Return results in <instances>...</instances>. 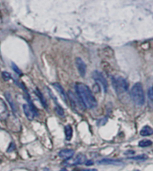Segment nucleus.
<instances>
[{
    "mask_svg": "<svg viewBox=\"0 0 153 171\" xmlns=\"http://www.w3.org/2000/svg\"><path fill=\"white\" fill-rule=\"evenodd\" d=\"M75 90L80 101L84 107L88 108H95L98 106L96 98L94 97L93 93L87 85L81 82H77L75 85Z\"/></svg>",
    "mask_w": 153,
    "mask_h": 171,
    "instance_id": "1",
    "label": "nucleus"
},
{
    "mask_svg": "<svg viewBox=\"0 0 153 171\" xmlns=\"http://www.w3.org/2000/svg\"><path fill=\"white\" fill-rule=\"evenodd\" d=\"M130 95H131V98H132L134 103L136 106L140 107V106H143L144 104V102H145L144 92H143V89L142 84H140V82L135 83L132 87Z\"/></svg>",
    "mask_w": 153,
    "mask_h": 171,
    "instance_id": "2",
    "label": "nucleus"
},
{
    "mask_svg": "<svg viewBox=\"0 0 153 171\" xmlns=\"http://www.w3.org/2000/svg\"><path fill=\"white\" fill-rule=\"evenodd\" d=\"M112 84L117 94H122L128 90V82L122 76H118V75L113 76Z\"/></svg>",
    "mask_w": 153,
    "mask_h": 171,
    "instance_id": "3",
    "label": "nucleus"
},
{
    "mask_svg": "<svg viewBox=\"0 0 153 171\" xmlns=\"http://www.w3.org/2000/svg\"><path fill=\"white\" fill-rule=\"evenodd\" d=\"M92 78L101 84V86H102V88L104 89L105 91H108V83L107 80H106V78L103 76V75L101 74V73H99V71H94V72L92 73Z\"/></svg>",
    "mask_w": 153,
    "mask_h": 171,
    "instance_id": "4",
    "label": "nucleus"
},
{
    "mask_svg": "<svg viewBox=\"0 0 153 171\" xmlns=\"http://www.w3.org/2000/svg\"><path fill=\"white\" fill-rule=\"evenodd\" d=\"M75 64H76V67L78 69V72L81 76H85L86 75V65L84 63V61L82 60L81 57H76L75 59Z\"/></svg>",
    "mask_w": 153,
    "mask_h": 171,
    "instance_id": "5",
    "label": "nucleus"
},
{
    "mask_svg": "<svg viewBox=\"0 0 153 171\" xmlns=\"http://www.w3.org/2000/svg\"><path fill=\"white\" fill-rule=\"evenodd\" d=\"M8 109L6 107V102L0 98V119L2 120H6L8 117Z\"/></svg>",
    "mask_w": 153,
    "mask_h": 171,
    "instance_id": "6",
    "label": "nucleus"
},
{
    "mask_svg": "<svg viewBox=\"0 0 153 171\" xmlns=\"http://www.w3.org/2000/svg\"><path fill=\"white\" fill-rule=\"evenodd\" d=\"M52 85H53V87L56 89V91H57V93L60 95V97L62 98V100L66 103L67 102V96H66V93H65L64 88L61 86V84L57 83V82H54Z\"/></svg>",
    "mask_w": 153,
    "mask_h": 171,
    "instance_id": "7",
    "label": "nucleus"
},
{
    "mask_svg": "<svg viewBox=\"0 0 153 171\" xmlns=\"http://www.w3.org/2000/svg\"><path fill=\"white\" fill-rule=\"evenodd\" d=\"M74 155V151L72 149H65L60 151L59 153H58V156L64 158V160H70Z\"/></svg>",
    "mask_w": 153,
    "mask_h": 171,
    "instance_id": "8",
    "label": "nucleus"
},
{
    "mask_svg": "<svg viewBox=\"0 0 153 171\" xmlns=\"http://www.w3.org/2000/svg\"><path fill=\"white\" fill-rule=\"evenodd\" d=\"M22 108H23V112H24L26 117H27L30 121H32V120L34 119L35 114H34V112H33L32 109L31 108V107H30L28 104H24V105H23V107H22Z\"/></svg>",
    "mask_w": 153,
    "mask_h": 171,
    "instance_id": "9",
    "label": "nucleus"
},
{
    "mask_svg": "<svg viewBox=\"0 0 153 171\" xmlns=\"http://www.w3.org/2000/svg\"><path fill=\"white\" fill-rule=\"evenodd\" d=\"M5 96H6V101H7L8 103L10 104L12 109H13L14 113L16 114V106H15V101H14V100H13V97H12L11 93H10L9 91H6V92L5 93Z\"/></svg>",
    "mask_w": 153,
    "mask_h": 171,
    "instance_id": "10",
    "label": "nucleus"
},
{
    "mask_svg": "<svg viewBox=\"0 0 153 171\" xmlns=\"http://www.w3.org/2000/svg\"><path fill=\"white\" fill-rule=\"evenodd\" d=\"M99 165H118L121 164V161H115V160H108V158H105V160H101L98 162Z\"/></svg>",
    "mask_w": 153,
    "mask_h": 171,
    "instance_id": "11",
    "label": "nucleus"
},
{
    "mask_svg": "<svg viewBox=\"0 0 153 171\" xmlns=\"http://www.w3.org/2000/svg\"><path fill=\"white\" fill-rule=\"evenodd\" d=\"M86 162V157L83 154H78L73 161V164L74 165H80Z\"/></svg>",
    "mask_w": 153,
    "mask_h": 171,
    "instance_id": "12",
    "label": "nucleus"
},
{
    "mask_svg": "<svg viewBox=\"0 0 153 171\" xmlns=\"http://www.w3.org/2000/svg\"><path fill=\"white\" fill-rule=\"evenodd\" d=\"M65 139L66 141H70L73 137V128L70 125H67L65 127Z\"/></svg>",
    "mask_w": 153,
    "mask_h": 171,
    "instance_id": "13",
    "label": "nucleus"
},
{
    "mask_svg": "<svg viewBox=\"0 0 153 171\" xmlns=\"http://www.w3.org/2000/svg\"><path fill=\"white\" fill-rule=\"evenodd\" d=\"M152 133H153V129L150 126H144L140 132V134L142 136H150V135H151Z\"/></svg>",
    "mask_w": 153,
    "mask_h": 171,
    "instance_id": "14",
    "label": "nucleus"
},
{
    "mask_svg": "<svg viewBox=\"0 0 153 171\" xmlns=\"http://www.w3.org/2000/svg\"><path fill=\"white\" fill-rule=\"evenodd\" d=\"M36 94H37V96L39 97V99H40L41 104L43 105V107H44L46 109L48 108V104H47V101H46V100H45V98L43 97V95L41 94V92H40L38 89L36 90Z\"/></svg>",
    "mask_w": 153,
    "mask_h": 171,
    "instance_id": "15",
    "label": "nucleus"
},
{
    "mask_svg": "<svg viewBox=\"0 0 153 171\" xmlns=\"http://www.w3.org/2000/svg\"><path fill=\"white\" fill-rule=\"evenodd\" d=\"M152 144V142L150 140H143L140 141L139 142V146L140 147H149V146H150Z\"/></svg>",
    "mask_w": 153,
    "mask_h": 171,
    "instance_id": "16",
    "label": "nucleus"
},
{
    "mask_svg": "<svg viewBox=\"0 0 153 171\" xmlns=\"http://www.w3.org/2000/svg\"><path fill=\"white\" fill-rule=\"evenodd\" d=\"M56 114L58 115V116H60V117H63L64 116V114H65V112H64V109L58 105L57 103H56Z\"/></svg>",
    "mask_w": 153,
    "mask_h": 171,
    "instance_id": "17",
    "label": "nucleus"
},
{
    "mask_svg": "<svg viewBox=\"0 0 153 171\" xmlns=\"http://www.w3.org/2000/svg\"><path fill=\"white\" fill-rule=\"evenodd\" d=\"M12 68L14 69V71L16 73V74L18 75H22V71L19 69V67L15 64V63H12Z\"/></svg>",
    "mask_w": 153,
    "mask_h": 171,
    "instance_id": "18",
    "label": "nucleus"
},
{
    "mask_svg": "<svg viewBox=\"0 0 153 171\" xmlns=\"http://www.w3.org/2000/svg\"><path fill=\"white\" fill-rule=\"evenodd\" d=\"M15 149H16V147H15V142H12L10 143V145H9L8 149H7V152H8V153H10V152H13V151H15Z\"/></svg>",
    "mask_w": 153,
    "mask_h": 171,
    "instance_id": "19",
    "label": "nucleus"
},
{
    "mask_svg": "<svg viewBox=\"0 0 153 171\" xmlns=\"http://www.w3.org/2000/svg\"><path fill=\"white\" fill-rule=\"evenodd\" d=\"M148 97L150 101H153V85L148 90Z\"/></svg>",
    "mask_w": 153,
    "mask_h": 171,
    "instance_id": "20",
    "label": "nucleus"
},
{
    "mask_svg": "<svg viewBox=\"0 0 153 171\" xmlns=\"http://www.w3.org/2000/svg\"><path fill=\"white\" fill-rule=\"evenodd\" d=\"M2 77L4 78L5 81H9L11 79V75L8 72H3L2 73Z\"/></svg>",
    "mask_w": 153,
    "mask_h": 171,
    "instance_id": "21",
    "label": "nucleus"
},
{
    "mask_svg": "<svg viewBox=\"0 0 153 171\" xmlns=\"http://www.w3.org/2000/svg\"><path fill=\"white\" fill-rule=\"evenodd\" d=\"M147 158V156L143 155V156H137L135 158H133V160H144V158Z\"/></svg>",
    "mask_w": 153,
    "mask_h": 171,
    "instance_id": "22",
    "label": "nucleus"
},
{
    "mask_svg": "<svg viewBox=\"0 0 153 171\" xmlns=\"http://www.w3.org/2000/svg\"><path fill=\"white\" fill-rule=\"evenodd\" d=\"M85 163H86L87 166H91V165L93 164V161H86Z\"/></svg>",
    "mask_w": 153,
    "mask_h": 171,
    "instance_id": "23",
    "label": "nucleus"
},
{
    "mask_svg": "<svg viewBox=\"0 0 153 171\" xmlns=\"http://www.w3.org/2000/svg\"><path fill=\"white\" fill-rule=\"evenodd\" d=\"M61 171H67V170H66V169H62Z\"/></svg>",
    "mask_w": 153,
    "mask_h": 171,
    "instance_id": "24",
    "label": "nucleus"
},
{
    "mask_svg": "<svg viewBox=\"0 0 153 171\" xmlns=\"http://www.w3.org/2000/svg\"><path fill=\"white\" fill-rule=\"evenodd\" d=\"M134 171H140V170H134Z\"/></svg>",
    "mask_w": 153,
    "mask_h": 171,
    "instance_id": "25",
    "label": "nucleus"
}]
</instances>
